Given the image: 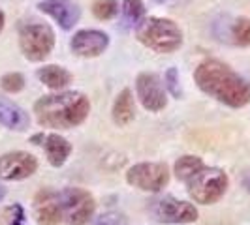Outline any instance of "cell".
<instances>
[{"label": "cell", "instance_id": "6da1fadb", "mask_svg": "<svg viewBox=\"0 0 250 225\" xmlns=\"http://www.w3.org/2000/svg\"><path fill=\"white\" fill-rule=\"evenodd\" d=\"M194 81L203 94L231 109H241L250 103V83L216 58H207L198 64Z\"/></svg>", "mask_w": 250, "mask_h": 225}, {"label": "cell", "instance_id": "7a4b0ae2", "mask_svg": "<svg viewBox=\"0 0 250 225\" xmlns=\"http://www.w3.org/2000/svg\"><path fill=\"white\" fill-rule=\"evenodd\" d=\"M32 111L38 124L49 130H72L88 118L90 101L77 90H57L36 100Z\"/></svg>", "mask_w": 250, "mask_h": 225}, {"label": "cell", "instance_id": "3957f363", "mask_svg": "<svg viewBox=\"0 0 250 225\" xmlns=\"http://www.w3.org/2000/svg\"><path fill=\"white\" fill-rule=\"evenodd\" d=\"M136 36L139 43L160 55H169L179 51L185 39L179 25L167 17H145L136 26Z\"/></svg>", "mask_w": 250, "mask_h": 225}, {"label": "cell", "instance_id": "277c9868", "mask_svg": "<svg viewBox=\"0 0 250 225\" xmlns=\"http://www.w3.org/2000/svg\"><path fill=\"white\" fill-rule=\"evenodd\" d=\"M229 178L218 167H203L190 180H187L188 195L200 205H213L224 197Z\"/></svg>", "mask_w": 250, "mask_h": 225}, {"label": "cell", "instance_id": "5b68a950", "mask_svg": "<svg viewBox=\"0 0 250 225\" xmlns=\"http://www.w3.org/2000/svg\"><path fill=\"white\" fill-rule=\"evenodd\" d=\"M19 49L26 60L43 62L55 49V32L47 23H26L19 28Z\"/></svg>", "mask_w": 250, "mask_h": 225}, {"label": "cell", "instance_id": "8992f818", "mask_svg": "<svg viewBox=\"0 0 250 225\" xmlns=\"http://www.w3.org/2000/svg\"><path fill=\"white\" fill-rule=\"evenodd\" d=\"M62 222L68 225H87L94 218L96 201L83 188H64L57 191Z\"/></svg>", "mask_w": 250, "mask_h": 225}, {"label": "cell", "instance_id": "52a82bcc", "mask_svg": "<svg viewBox=\"0 0 250 225\" xmlns=\"http://www.w3.org/2000/svg\"><path fill=\"white\" fill-rule=\"evenodd\" d=\"M126 182L141 191L156 193L169 184V169L158 162L136 163L126 171Z\"/></svg>", "mask_w": 250, "mask_h": 225}, {"label": "cell", "instance_id": "ba28073f", "mask_svg": "<svg viewBox=\"0 0 250 225\" xmlns=\"http://www.w3.org/2000/svg\"><path fill=\"white\" fill-rule=\"evenodd\" d=\"M136 96L141 105L150 112L164 111L167 105V90L160 77L152 72H141L136 77Z\"/></svg>", "mask_w": 250, "mask_h": 225}, {"label": "cell", "instance_id": "9c48e42d", "mask_svg": "<svg viewBox=\"0 0 250 225\" xmlns=\"http://www.w3.org/2000/svg\"><path fill=\"white\" fill-rule=\"evenodd\" d=\"M38 171V160L30 152L15 150L0 156V180L17 182L30 178Z\"/></svg>", "mask_w": 250, "mask_h": 225}, {"label": "cell", "instance_id": "30bf717a", "mask_svg": "<svg viewBox=\"0 0 250 225\" xmlns=\"http://www.w3.org/2000/svg\"><path fill=\"white\" fill-rule=\"evenodd\" d=\"M107 47H109V36L104 30H96V28L77 30L70 39L72 53L81 58H96L104 55Z\"/></svg>", "mask_w": 250, "mask_h": 225}, {"label": "cell", "instance_id": "8fae6325", "mask_svg": "<svg viewBox=\"0 0 250 225\" xmlns=\"http://www.w3.org/2000/svg\"><path fill=\"white\" fill-rule=\"evenodd\" d=\"M154 216L162 224H194L198 220V208L175 197H164L154 206Z\"/></svg>", "mask_w": 250, "mask_h": 225}, {"label": "cell", "instance_id": "7c38bea8", "mask_svg": "<svg viewBox=\"0 0 250 225\" xmlns=\"http://www.w3.org/2000/svg\"><path fill=\"white\" fill-rule=\"evenodd\" d=\"M38 10L49 15L62 30H72L81 19V8L72 0H40Z\"/></svg>", "mask_w": 250, "mask_h": 225}, {"label": "cell", "instance_id": "4fadbf2b", "mask_svg": "<svg viewBox=\"0 0 250 225\" xmlns=\"http://www.w3.org/2000/svg\"><path fill=\"white\" fill-rule=\"evenodd\" d=\"M32 143L40 145L45 150V156H47V162L53 167H62L64 163L68 162L70 154H72V145L70 141L62 135H59L57 131H51V133H36L32 135Z\"/></svg>", "mask_w": 250, "mask_h": 225}, {"label": "cell", "instance_id": "5bb4252c", "mask_svg": "<svg viewBox=\"0 0 250 225\" xmlns=\"http://www.w3.org/2000/svg\"><path fill=\"white\" fill-rule=\"evenodd\" d=\"M34 218L38 225H59L62 224V216L57 201V191L43 189L34 199Z\"/></svg>", "mask_w": 250, "mask_h": 225}, {"label": "cell", "instance_id": "9a60e30c", "mask_svg": "<svg viewBox=\"0 0 250 225\" xmlns=\"http://www.w3.org/2000/svg\"><path fill=\"white\" fill-rule=\"evenodd\" d=\"M0 124L8 130L25 131L30 126V116L23 107H19L12 100L0 96Z\"/></svg>", "mask_w": 250, "mask_h": 225}, {"label": "cell", "instance_id": "2e32d148", "mask_svg": "<svg viewBox=\"0 0 250 225\" xmlns=\"http://www.w3.org/2000/svg\"><path fill=\"white\" fill-rule=\"evenodd\" d=\"M36 77L40 83H43L51 90H64L74 79L70 70H66L64 66H59V64H47V66L38 68Z\"/></svg>", "mask_w": 250, "mask_h": 225}, {"label": "cell", "instance_id": "e0dca14e", "mask_svg": "<svg viewBox=\"0 0 250 225\" xmlns=\"http://www.w3.org/2000/svg\"><path fill=\"white\" fill-rule=\"evenodd\" d=\"M113 122L121 128L128 126L134 118H136V105H134V96H132V90L125 88L119 92V96L113 101V109H111Z\"/></svg>", "mask_w": 250, "mask_h": 225}, {"label": "cell", "instance_id": "ac0fdd59", "mask_svg": "<svg viewBox=\"0 0 250 225\" xmlns=\"http://www.w3.org/2000/svg\"><path fill=\"white\" fill-rule=\"evenodd\" d=\"M203 167H205V163H203V160H201L200 156L187 154V156H181V158L177 160L173 171H175L177 180L187 182V180H190V178L196 175L200 169H203Z\"/></svg>", "mask_w": 250, "mask_h": 225}, {"label": "cell", "instance_id": "d6986e66", "mask_svg": "<svg viewBox=\"0 0 250 225\" xmlns=\"http://www.w3.org/2000/svg\"><path fill=\"white\" fill-rule=\"evenodd\" d=\"M229 38L231 43L237 47H249L250 45V19L249 17H237L229 26Z\"/></svg>", "mask_w": 250, "mask_h": 225}, {"label": "cell", "instance_id": "ffe728a7", "mask_svg": "<svg viewBox=\"0 0 250 225\" xmlns=\"http://www.w3.org/2000/svg\"><path fill=\"white\" fill-rule=\"evenodd\" d=\"M121 12H123V17H125L126 23L132 26H138L147 17L143 0H123Z\"/></svg>", "mask_w": 250, "mask_h": 225}, {"label": "cell", "instance_id": "44dd1931", "mask_svg": "<svg viewBox=\"0 0 250 225\" xmlns=\"http://www.w3.org/2000/svg\"><path fill=\"white\" fill-rule=\"evenodd\" d=\"M90 10L98 21H111L119 13V2L117 0H94Z\"/></svg>", "mask_w": 250, "mask_h": 225}, {"label": "cell", "instance_id": "7402d4cb", "mask_svg": "<svg viewBox=\"0 0 250 225\" xmlns=\"http://www.w3.org/2000/svg\"><path fill=\"white\" fill-rule=\"evenodd\" d=\"M0 87H2L4 92H8V94H17V92H21L25 88V77H23V74H19V72H10V74L2 75Z\"/></svg>", "mask_w": 250, "mask_h": 225}, {"label": "cell", "instance_id": "603a6c76", "mask_svg": "<svg viewBox=\"0 0 250 225\" xmlns=\"http://www.w3.org/2000/svg\"><path fill=\"white\" fill-rule=\"evenodd\" d=\"M179 72L177 68H169L166 74H164V87L166 90L173 96V98H181L183 96V90H181V85H179Z\"/></svg>", "mask_w": 250, "mask_h": 225}, {"label": "cell", "instance_id": "cb8c5ba5", "mask_svg": "<svg viewBox=\"0 0 250 225\" xmlns=\"http://www.w3.org/2000/svg\"><path fill=\"white\" fill-rule=\"evenodd\" d=\"M88 225H128V220L121 212H104L98 218H92Z\"/></svg>", "mask_w": 250, "mask_h": 225}, {"label": "cell", "instance_id": "d4e9b609", "mask_svg": "<svg viewBox=\"0 0 250 225\" xmlns=\"http://www.w3.org/2000/svg\"><path fill=\"white\" fill-rule=\"evenodd\" d=\"M6 216H8V224L10 225H25V210L17 203L6 208Z\"/></svg>", "mask_w": 250, "mask_h": 225}, {"label": "cell", "instance_id": "484cf974", "mask_svg": "<svg viewBox=\"0 0 250 225\" xmlns=\"http://www.w3.org/2000/svg\"><path fill=\"white\" fill-rule=\"evenodd\" d=\"M4 26H6V13L0 10V34H2V30H4Z\"/></svg>", "mask_w": 250, "mask_h": 225}, {"label": "cell", "instance_id": "4316f807", "mask_svg": "<svg viewBox=\"0 0 250 225\" xmlns=\"http://www.w3.org/2000/svg\"><path fill=\"white\" fill-rule=\"evenodd\" d=\"M4 195H6V189H4V188H0V199H2Z\"/></svg>", "mask_w": 250, "mask_h": 225}, {"label": "cell", "instance_id": "83f0119b", "mask_svg": "<svg viewBox=\"0 0 250 225\" xmlns=\"http://www.w3.org/2000/svg\"><path fill=\"white\" fill-rule=\"evenodd\" d=\"M247 188L250 189V176H249V180H247Z\"/></svg>", "mask_w": 250, "mask_h": 225}, {"label": "cell", "instance_id": "f1b7e54d", "mask_svg": "<svg viewBox=\"0 0 250 225\" xmlns=\"http://www.w3.org/2000/svg\"><path fill=\"white\" fill-rule=\"evenodd\" d=\"M156 2H160V4H164V2H167V0H156Z\"/></svg>", "mask_w": 250, "mask_h": 225}]
</instances>
